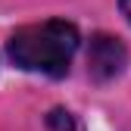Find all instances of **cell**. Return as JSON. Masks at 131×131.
I'll return each mask as SVG.
<instances>
[{"label":"cell","mask_w":131,"mask_h":131,"mask_svg":"<svg viewBox=\"0 0 131 131\" xmlns=\"http://www.w3.org/2000/svg\"><path fill=\"white\" fill-rule=\"evenodd\" d=\"M9 59L25 72H41L62 78L78 50V28L66 19H47L38 25H25L9 38Z\"/></svg>","instance_id":"1"},{"label":"cell","mask_w":131,"mask_h":131,"mask_svg":"<svg viewBox=\"0 0 131 131\" xmlns=\"http://www.w3.org/2000/svg\"><path fill=\"white\" fill-rule=\"evenodd\" d=\"M47 125H50L53 131H75V125H72V116L66 109H53L50 116H47Z\"/></svg>","instance_id":"3"},{"label":"cell","mask_w":131,"mask_h":131,"mask_svg":"<svg viewBox=\"0 0 131 131\" xmlns=\"http://www.w3.org/2000/svg\"><path fill=\"white\" fill-rule=\"evenodd\" d=\"M119 6H122V13H125V19L131 22V0H119Z\"/></svg>","instance_id":"4"},{"label":"cell","mask_w":131,"mask_h":131,"mask_svg":"<svg viewBox=\"0 0 131 131\" xmlns=\"http://www.w3.org/2000/svg\"><path fill=\"white\" fill-rule=\"evenodd\" d=\"M128 50L119 38L112 35H94L91 38V50H88V72L94 81H112L116 75L125 72Z\"/></svg>","instance_id":"2"}]
</instances>
